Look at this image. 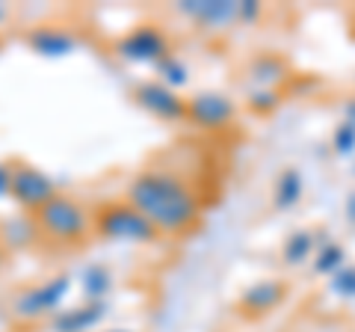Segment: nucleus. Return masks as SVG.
Returning <instances> with one entry per match:
<instances>
[{
    "mask_svg": "<svg viewBox=\"0 0 355 332\" xmlns=\"http://www.w3.org/2000/svg\"><path fill=\"white\" fill-rule=\"evenodd\" d=\"M335 151L343 154V158L355 151V122L352 119H340V125L335 128Z\"/></svg>",
    "mask_w": 355,
    "mask_h": 332,
    "instance_id": "22",
    "label": "nucleus"
},
{
    "mask_svg": "<svg viewBox=\"0 0 355 332\" xmlns=\"http://www.w3.org/2000/svg\"><path fill=\"white\" fill-rule=\"evenodd\" d=\"M291 77V65L279 53H258L246 65V83H252V90H279V83H284Z\"/></svg>",
    "mask_w": 355,
    "mask_h": 332,
    "instance_id": "12",
    "label": "nucleus"
},
{
    "mask_svg": "<svg viewBox=\"0 0 355 332\" xmlns=\"http://www.w3.org/2000/svg\"><path fill=\"white\" fill-rule=\"evenodd\" d=\"M349 214H352V219H355V196L349 199Z\"/></svg>",
    "mask_w": 355,
    "mask_h": 332,
    "instance_id": "25",
    "label": "nucleus"
},
{
    "mask_svg": "<svg viewBox=\"0 0 355 332\" xmlns=\"http://www.w3.org/2000/svg\"><path fill=\"white\" fill-rule=\"evenodd\" d=\"M27 45L33 53H39V57H69L77 48V36L65 27L44 24V27H36L27 33Z\"/></svg>",
    "mask_w": 355,
    "mask_h": 332,
    "instance_id": "13",
    "label": "nucleus"
},
{
    "mask_svg": "<svg viewBox=\"0 0 355 332\" xmlns=\"http://www.w3.org/2000/svg\"><path fill=\"white\" fill-rule=\"evenodd\" d=\"M95 235L110 243H154L160 235L128 199L95 208Z\"/></svg>",
    "mask_w": 355,
    "mask_h": 332,
    "instance_id": "3",
    "label": "nucleus"
},
{
    "mask_svg": "<svg viewBox=\"0 0 355 332\" xmlns=\"http://www.w3.org/2000/svg\"><path fill=\"white\" fill-rule=\"evenodd\" d=\"M107 315V303H95V300H83L80 306L62 308L51 317V329L53 332H95L101 326V320Z\"/></svg>",
    "mask_w": 355,
    "mask_h": 332,
    "instance_id": "11",
    "label": "nucleus"
},
{
    "mask_svg": "<svg viewBox=\"0 0 355 332\" xmlns=\"http://www.w3.org/2000/svg\"><path fill=\"white\" fill-rule=\"evenodd\" d=\"M154 72H157V81L172 86V90H181V86H187V81H190V69H187V63L178 57V53H169Z\"/></svg>",
    "mask_w": 355,
    "mask_h": 332,
    "instance_id": "19",
    "label": "nucleus"
},
{
    "mask_svg": "<svg viewBox=\"0 0 355 332\" xmlns=\"http://www.w3.org/2000/svg\"><path fill=\"white\" fill-rule=\"evenodd\" d=\"M125 199L157 229L160 238H187L202 223L198 190L172 169H139L128 181Z\"/></svg>",
    "mask_w": 355,
    "mask_h": 332,
    "instance_id": "1",
    "label": "nucleus"
},
{
    "mask_svg": "<svg viewBox=\"0 0 355 332\" xmlns=\"http://www.w3.org/2000/svg\"><path fill=\"white\" fill-rule=\"evenodd\" d=\"M57 181L44 169L27 160L9 163V199L21 208L24 214H36L42 205H48L57 196Z\"/></svg>",
    "mask_w": 355,
    "mask_h": 332,
    "instance_id": "5",
    "label": "nucleus"
},
{
    "mask_svg": "<svg viewBox=\"0 0 355 332\" xmlns=\"http://www.w3.org/2000/svg\"><path fill=\"white\" fill-rule=\"evenodd\" d=\"M347 267V249L338 240H320L314 252V273L317 276H335L338 270Z\"/></svg>",
    "mask_w": 355,
    "mask_h": 332,
    "instance_id": "18",
    "label": "nucleus"
},
{
    "mask_svg": "<svg viewBox=\"0 0 355 332\" xmlns=\"http://www.w3.org/2000/svg\"><path fill=\"white\" fill-rule=\"evenodd\" d=\"M175 13L205 30H231L240 24V0H184Z\"/></svg>",
    "mask_w": 355,
    "mask_h": 332,
    "instance_id": "9",
    "label": "nucleus"
},
{
    "mask_svg": "<svg viewBox=\"0 0 355 332\" xmlns=\"http://www.w3.org/2000/svg\"><path fill=\"white\" fill-rule=\"evenodd\" d=\"M329 285L338 297H343V300H355V264H347L343 270H338L329 279Z\"/></svg>",
    "mask_w": 355,
    "mask_h": 332,
    "instance_id": "21",
    "label": "nucleus"
},
{
    "mask_svg": "<svg viewBox=\"0 0 355 332\" xmlns=\"http://www.w3.org/2000/svg\"><path fill=\"white\" fill-rule=\"evenodd\" d=\"M6 18V6H0V21H3Z\"/></svg>",
    "mask_w": 355,
    "mask_h": 332,
    "instance_id": "27",
    "label": "nucleus"
},
{
    "mask_svg": "<svg viewBox=\"0 0 355 332\" xmlns=\"http://www.w3.org/2000/svg\"><path fill=\"white\" fill-rule=\"evenodd\" d=\"M0 199H9V163H0Z\"/></svg>",
    "mask_w": 355,
    "mask_h": 332,
    "instance_id": "24",
    "label": "nucleus"
},
{
    "mask_svg": "<svg viewBox=\"0 0 355 332\" xmlns=\"http://www.w3.org/2000/svg\"><path fill=\"white\" fill-rule=\"evenodd\" d=\"M237 119V104L228 92L202 90L187 98V122L202 131H222Z\"/></svg>",
    "mask_w": 355,
    "mask_h": 332,
    "instance_id": "7",
    "label": "nucleus"
},
{
    "mask_svg": "<svg viewBox=\"0 0 355 332\" xmlns=\"http://www.w3.org/2000/svg\"><path fill=\"white\" fill-rule=\"evenodd\" d=\"M0 51H3V39H0Z\"/></svg>",
    "mask_w": 355,
    "mask_h": 332,
    "instance_id": "29",
    "label": "nucleus"
},
{
    "mask_svg": "<svg viewBox=\"0 0 355 332\" xmlns=\"http://www.w3.org/2000/svg\"><path fill=\"white\" fill-rule=\"evenodd\" d=\"M263 6L261 3H249V0H240V24H254L261 21Z\"/></svg>",
    "mask_w": 355,
    "mask_h": 332,
    "instance_id": "23",
    "label": "nucleus"
},
{
    "mask_svg": "<svg viewBox=\"0 0 355 332\" xmlns=\"http://www.w3.org/2000/svg\"><path fill=\"white\" fill-rule=\"evenodd\" d=\"M3 258H6V249H3V240H0V264H3Z\"/></svg>",
    "mask_w": 355,
    "mask_h": 332,
    "instance_id": "26",
    "label": "nucleus"
},
{
    "mask_svg": "<svg viewBox=\"0 0 355 332\" xmlns=\"http://www.w3.org/2000/svg\"><path fill=\"white\" fill-rule=\"evenodd\" d=\"M314 252H317V235L308 229H296L293 235H287V240H284L282 258L287 267H299V264H305Z\"/></svg>",
    "mask_w": 355,
    "mask_h": 332,
    "instance_id": "16",
    "label": "nucleus"
},
{
    "mask_svg": "<svg viewBox=\"0 0 355 332\" xmlns=\"http://www.w3.org/2000/svg\"><path fill=\"white\" fill-rule=\"evenodd\" d=\"M80 288H83L86 300L107 303V294H110V288H113V273H110L107 264H101V261L89 264L80 273Z\"/></svg>",
    "mask_w": 355,
    "mask_h": 332,
    "instance_id": "17",
    "label": "nucleus"
},
{
    "mask_svg": "<svg viewBox=\"0 0 355 332\" xmlns=\"http://www.w3.org/2000/svg\"><path fill=\"white\" fill-rule=\"evenodd\" d=\"M302 172L296 169V166H284L279 172V179L272 184V205L279 208V211H291V208L299 205V199H302Z\"/></svg>",
    "mask_w": 355,
    "mask_h": 332,
    "instance_id": "14",
    "label": "nucleus"
},
{
    "mask_svg": "<svg viewBox=\"0 0 355 332\" xmlns=\"http://www.w3.org/2000/svg\"><path fill=\"white\" fill-rule=\"evenodd\" d=\"M116 53L125 63H133V65H151V69H157V65L169 57L172 51V42L169 36L163 33V27L157 24H139L128 30L125 36L116 42Z\"/></svg>",
    "mask_w": 355,
    "mask_h": 332,
    "instance_id": "6",
    "label": "nucleus"
},
{
    "mask_svg": "<svg viewBox=\"0 0 355 332\" xmlns=\"http://www.w3.org/2000/svg\"><path fill=\"white\" fill-rule=\"evenodd\" d=\"M107 332H130V329H107Z\"/></svg>",
    "mask_w": 355,
    "mask_h": 332,
    "instance_id": "28",
    "label": "nucleus"
},
{
    "mask_svg": "<svg viewBox=\"0 0 355 332\" xmlns=\"http://www.w3.org/2000/svg\"><path fill=\"white\" fill-rule=\"evenodd\" d=\"M246 104H249V110L254 116H270L272 110L282 104V92L279 90H252Z\"/></svg>",
    "mask_w": 355,
    "mask_h": 332,
    "instance_id": "20",
    "label": "nucleus"
},
{
    "mask_svg": "<svg viewBox=\"0 0 355 332\" xmlns=\"http://www.w3.org/2000/svg\"><path fill=\"white\" fill-rule=\"evenodd\" d=\"M39 238L57 247H77L95 235V211L71 193H57L48 205L33 214Z\"/></svg>",
    "mask_w": 355,
    "mask_h": 332,
    "instance_id": "2",
    "label": "nucleus"
},
{
    "mask_svg": "<svg viewBox=\"0 0 355 332\" xmlns=\"http://www.w3.org/2000/svg\"><path fill=\"white\" fill-rule=\"evenodd\" d=\"M133 101H137L148 116L160 122H187V98L172 90V86L154 81H142L133 90Z\"/></svg>",
    "mask_w": 355,
    "mask_h": 332,
    "instance_id": "8",
    "label": "nucleus"
},
{
    "mask_svg": "<svg viewBox=\"0 0 355 332\" xmlns=\"http://www.w3.org/2000/svg\"><path fill=\"white\" fill-rule=\"evenodd\" d=\"M36 238H39V231H36V223H33V214L12 217V223H0L3 249H27L36 243Z\"/></svg>",
    "mask_w": 355,
    "mask_h": 332,
    "instance_id": "15",
    "label": "nucleus"
},
{
    "mask_svg": "<svg viewBox=\"0 0 355 332\" xmlns=\"http://www.w3.org/2000/svg\"><path fill=\"white\" fill-rule=\"evenodd\" d=\"M284 300H287V285L282 279H261L240 294L237 308L246 317H263L275 312V308H282Z\"/></svg>",
    "mask_w": 355,
    "mask_h": 332,
    "instance_id": "10",
    "label": "nucleus"
},
{
    "mask_svg": "<svg viewBox=\"0 0 355 332\" xmlns=\"http://www.w3.org/2000/svg\"><path fill=\"white\" fill-rule=\"evenodd\" d=\"M69 294H71L69 276H48V279H42L36 285H27L15 297L12 315L21 320H48L65 308Z\"/></svg>",
    "mask_w": 355,
    "mask_h": 332,
    "instance_id": "4",
    "label": "nucleus"
}]
</instances>
